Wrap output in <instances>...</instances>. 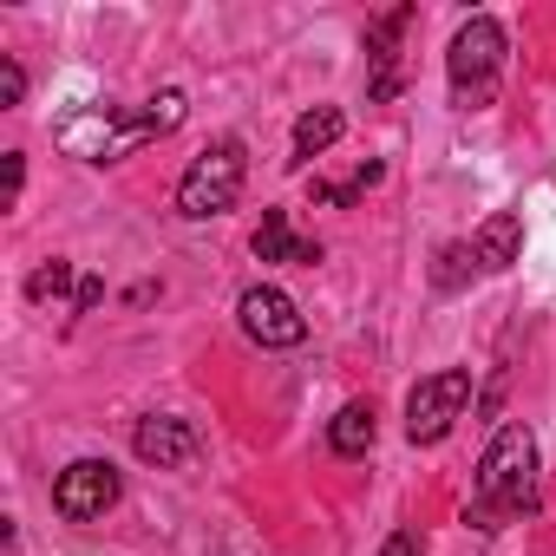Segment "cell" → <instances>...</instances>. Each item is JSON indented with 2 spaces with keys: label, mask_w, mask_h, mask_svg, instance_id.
Segmentation results:
<instances>
[{
  "label": "cell",
  "mask_w": 556,
  "mask_h": 556,
  "mask_svg": "<svg viewBox=\"0 0 556 556\" xmlns=\"http://www.w3.org/2000/svg\"><path fill=\"white\" fill-rule=\"evenodd\" d=\"M445 79H452V105H465V112H484L497 99V79H504V27L491 14H471L452 34Z\"/></svg>",
  "instance_id": "cell-3"
},
{
  "label": "cell",
  "mask_w": 556,
  "mask_h": 556,
  "mask_svg": "<svg viewBox=\"0 0 556 556\" xmlns=\"http://www.w3.org/2000/svg\"><path fill=\"white\" fill-rule=\"evenodd\" d=\"M99 295H105V282H79V295H73V308L86 315V308H99Z\"/></svg>",
  "instance_id": "cell-19"
},
{
  "label": "cell",
  "mask_w": 556,
  "mask_h": 556,
  "mask_svg": "<svg viewBox=\"0 0 556 556\" xmlns=\"http://www.w3.org/2000/svg\"><path fill=\"white\" fill-rule=\"evenodd\" d=\"M536 510V439L530 426H497V439L478 458V504L465 510V523H497V517H530Z\"/></svg>",
  "instance_id": "cell-1"
},
{
  "label": "cell",
  "mask_w": 556,
  "mask_h": 556,
  "mask_svg": "<svg viewBox=\"0 0 556 556\" xmlns=\"http://www.w3.org/2000/svg\"><path fill=\"white\" fill-rule=\"evenodd\" d=\"M131 452H138L144 465H157V471H177V465L197 458V426H190V419H170V413H151V419H138Z\"/></svg>",
  "instance_id": "cell-8"
},
{
  "label": "cell",
  "mask_w": 556,
  "mask_h": 556,
  "mask_svg": "<svg viewBox=\"0 0 556 556\" xmlns=\"http://www.w3.org/2000/svg\"><path fill=\"white\" fill-rule=\"evenodd\" d=\"M413 27V8H393L387 21L367 27V60H374V79H367V99H393L400 92V34Z\"/></svg>",
  "instance_id": "cell-9"
},
{
  "label": "cell",
  "mask_w": 556,
  "mask_h": 556,
  "mask_svg": "<svg viewBox=\"0 0 556 556\" xmlns=\"http://www.w3.org/2000/svg\"><path fill=\"white\" fill-rule=\"evenodd\" d=\"M21 177H27V157L8 151V210H14V197H21Z\"/></svg>",
  "instance_id": "cell-18"
},
{
  "label": "cell",
  "mask_w": 556,
  "mask_h": 556,
  "mask_svg": "<svg viewBox=\"0 0 556 556\" xmlns=\"http://www.w3.org/2000/svg\"><path fill=\"white\" fill-rule=\"evenodd\" d=\"M242 177H249V157H242V144L236 138H216L184 177H177V216H190V223H210V216H223V210H236V197H242Z\"/></svg>",
  "instance_id": "cell-4"
},
{
  "label": "cell",
  "mask_w": 556,
  "mask_h": 556,
  "mask_svg": "<svg viewBox=\"0 0 556 556\" xmlns=\"http://www.w3.org/2000/svg\"><path fill=\"white\" fill-rule=\"evenodd\" d=\"M465 400H471V374H465V367L426 374V380L406 393V439H413V445H439V439L458 426Z\"/></svg>",
  "instance_id": "cell-5"
},
{
  "label": "cell",
  "mask_w": 556,
  "mask_h": 556,
  "mask_svg": "<svg viewBox=\"0 0 556 556\" xmlns=\"http://www.w3.org/2000/svg\"><path fill=\"white\" fill-rule=\"evenodd\" d=\"M177 125H184V92H157V99H151L144 112H131V118H112V112L92 118V112H86V118H73L60 138H66L86 164H112V157H125V151H138L144 138H164V131H177Z\"/></svg>",
  "instance_id": "cell-2"
},
{
  "label": "cell",
  "mask_w": 556,
  "mask_h": 556,
  "mask_svg": "<svg viewBox=\"0 0 556 556\" xmlns=\"http://www.w3.org/2000/svg\"><path fill=\"white\" fill-rule=\"evenodd\" d=\"M374 432H380V419H374L367 400H348V406L328 419V445H334L341 458H367V452H374Z\"/></svg>",
  "instance_id": "cell-12"
},
{
  "label": "cell",
  "mask_w": 556,
  "mask_h": 556,
  "mask_svg": "<svg viewBox=\"0 0 556 556\" xmlns=\"http://www.w3.org/2000/svg\"><path fill=\"white\" fill-rule=\"evenodd\" d=\"M27 99V73L14 60H0V105H21Z\"/></svg>",
  "instance_id": "cell-16"
},
{
  "label": "cell",
  "mask_w": 556,
  "mask_h": 556,
  "mask_svg": "<svg viewBox=\"0 0 556 556\" xmlns=\"http://www.w3.org/2000/svg\"><path fill=\"white\" fill-rule=\"evenodd\" d=\"M255 255H262V262H302V268H315V262H321V242H315V236H295V229H289V210H262Z\"/></svg>",
  "instance_id": "cell-11"
},
{
  "label": "cell",
  "mask_w": 556,
  "mask_h": 556,
  "mask_svg": "<svg viewBox=\"0 0 556 556\" xmlns=\"http://www.w3.org/2000/svg\"><path fill=\"white\" fill-rule=\"evenodd\" d=\"M380 177H387V164H361V170H354V177H348V184H315V197H321V203H334V210H341V203H354V197H361V190H374V184H380Z\"/></svg>",
  "instance_id": "cell-15"
},
{
  "label": "cell",
  "mask_w": 556,
  "mask_h": 556,
  "mask_svg": "<svg viewBox=\"0 0 556 556\" xmlns=\"http://www.w3.org/2000/svg\"><path fill=\"white\" fill-rule=\"evenodd\" d=\"M380 556H426V543H419V530H393L380 543Z\"/></svg>",
  "instance_id": "cell-17"
},
{
  "label": "cell",
  "mask_w": 556,
  "mask_h": 556,
  "mask_svg": "<svg viewBox=\"0 0 556 556\" xmlns=\"http://www.w3.org/2000/svg\"><path fill=\"white\" fill-rule=\"evenodd\" d=\"M341 131H348V118H341L334 105H315V112H302V118H295V164L321 157V151H328Z\"/></svg>",
  "instance_id": "cell-13"
},
{
  "label": "cell",
  "mask_w": 556,
  "mask_h": 556,
  "mask_svg": "<svg viewBox=\"0 0 556 556\" xmlns=\"http://www.w3.org/2000/svg\"><path fill=\"white\" fill-rule=\"evenodd\" d=\"M236 321H242V334L255 348H302L308 341V321H302V308L282 289H242Z\"/></svg>",
  "instance_id": "cell-7"
},
{
  "label": "cell",
  "mask_w": 556,
  "mask_h": 556,
  "mask_svg": "<svg viewBox=\"0 0 556 556\" xmlns=\"http://www.w3.org/2000/svg\"><path fill=\"white\" fill-rule=\"evenodd\" d=\"M118 491H125V478H118L112 458H73L53 478V510L73 517V523H92V517H105L118 504Z\"/></svg>",
  "instance_id": "cell-6"
},
{
  "label": "cell",
  "mask_w": 556,
  "mask_h": 556,
  "mask_svg": "<svg viewBox=\"0 0 556 556\" xmlns=\"http://www.w3.org/2000/svg\"><path fill=\"white\" fill-rule=\"evenodd\" d=\"M471 268H484V275H504L510 262H517V249H523V216L517 210H491L478 229H471Z\"/></svg>",
  "instance_id": "cell-10"
},
{
  "label": "cell",
  "mask_w": 556,
  "mask_h": 556,
  "mask_svg": "<svg viewBox=\"0 0 556 556\" xmlns=\"http://www.w3.org/2000/svg\"><path fill=\"white\" fill-rule=\"evenodd\" d=\"M66 289H73V262H47V268H34V275H27V295H34L40 308H47V302H60Z\"/></svg>",
  "instance_id": "cell-14"
}]
</instances>
